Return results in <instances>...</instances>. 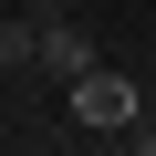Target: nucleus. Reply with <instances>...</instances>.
Masks as SVG:
<instances>
[{"mask_svg":"<svg viewBox=\"0 0 156 156\" xmlns=\"http://www.w3.org/2000/svg\"><path fill=\"white\" fill-rule=\"evenodd\" d=\"M146 94H156V62H146Z\"/></svg>","mask_w":156,"mask_h":156,"instance_id":"nucleus-4","label":"nucleus"},{"mask_svg":"<svg viewBox=\"0 0 156 156\" xmlns=\"http://www.w3.org/2000/svg\"><path fill=\"white\" fill-rule=\"evenodd\" d=\"M135 104H146V73H125V62H83L62 83V125L73 135H125Z\"/></svg>","mask_w":156,"mask_h":156,"instance_id":"nucleus-1","label":"nucleus"},{"mask_svg":"<svg viewBox=\"0 0 156 156\" xmlns=\"http://www.w3.org/2000/svg\"><path fill=\"white\" fill-rule=\"evenodd\" d=\"M83 62H104V52H94V31L73 21V11H52V21H42V73H52V83H73Z\"/></svg>","mask_w":156,"mask_h":156,"instance_id":"nucleus-2","label":"nucleus"},{"mask_svg":"<svg viewBox=\"0 0 156 156\" xmlns=\"http://www.w3.org/2000/svg\"><path fill=\"white\" fill-rule=\"evenodd\" d=\"M125 146H135V156H156V94L135 104V125H125Z\"/></svg>","mask_w":156,"mask_h":156,"instance_id":"nucleus-3","label":"nucleus"}]
</instances>
